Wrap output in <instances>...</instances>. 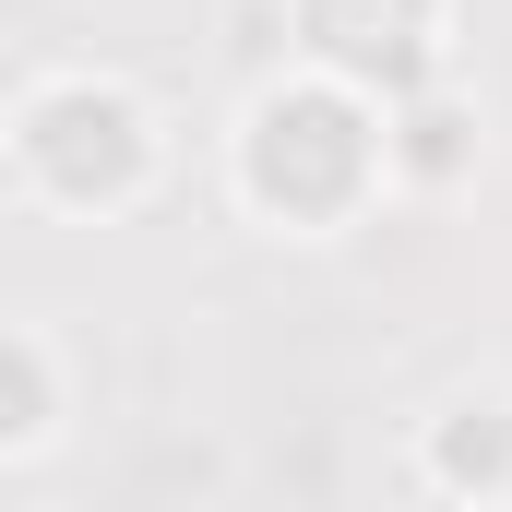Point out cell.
I'll use <instances>...</instances> for the list:
<instances>
[{"label":"cell","instance_id":"1","mask_svg":"<svg viewBox=\"0 0 512 512\" xmlns=\"http://www.w3.org/2000/svg\"><path fill=\"white\" fill-rule=\"evenodd\" d=\"M227 191L251 203L262 227H298V239H334L358 227L393 191V108L334 84V72H274L239 96V131H227Z\"/></svg>","mask_w":512,"mask_h":512},{"label":"cell","instance_id":"2","mask_svg":"<svg viewBox=\"0 0 512 512\" xmlns=\"http://www.w3.org/2000/svg\"><path fill=\"white\" fill-rule=\"evenodd\" d=\"M167 167V131L120 72H36L12 96V191L48 215H131Z\"/></svg>","mask_w":512,"mask_h":512},{"label":"cell","instance_id":"3","mask_svg":"<svg viewBox=\"0 0 512 512\" xmlns=\"http://www.w3.org/2000/svg\"><path fill=\"white\" fill-rule=\"evenodd\" d=\"M286 24H298L310 72H334V84H358L382 108L429 96L441 48H453V0H286Z\"/></svg>","mask_w":512,"mask_h":512},{"label":"cell","instance_id":"4","mask_svg":"<svg viewBox=\"0 0 512 512\" xmlns=\"http://www.w3.org/2000/svg\"><path fill=\"white\" fill-rule=\"evenodd\" d=\"M417 477L441 501H512V393L501 382H465L417 417Z\"/></svg>","mask_w":512,"mask_h":512},{"label":"cell","instance_id":"5","mask_svg":"<svg viewBox=\"0 0 512 512\" xmlns=\"http://www.w3.org/2000/svg\"><path fill=\"white\" fill-rule=\"evenodd\" d=\"M60 417H72L60 346H48L36 322H12V334H0V453H12V465H36V453L60 441Z\"/></svg>","mask_w":512,"mask_h":512},{"label":"cell","instance_id":"6","mask_svg":"<svg viewBox=\"0 0 512 512\" xmlns=\"http://www.w3.org/2000/svg\"><path fill=\"white\" fill-rule=\"evenodd\" d=\"M477 155H489V131L465 96H405L393 108V191H453V179H477Z\"/></svg>","mask_w":512,"mask_h":512}]
</instances>
